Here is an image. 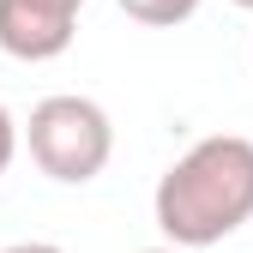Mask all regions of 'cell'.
Returning a JSON list of instances; mask_svg holds the SVG:
<instances>
[{"instance_id": "1", "label": "cell", "mask_w": 253, "mask_h": 253, "mask_svg": "<svg viewBox=\"0 0 253 253\" xmlns=\"http://www.w3.org/2000/svg\"><path fill=\"white\" fill-rule=\"evenodd\" d=\"M157 229L175 247H217L253 217V139L211 133L187 145L157 181Z\"/></svg>"}, {"instance_id": "2", "label": "cell", "mask_w": 253, "mask_h": 253, "mask_svg": "<svg viewBox=\"0 0 253 253\" xmlns=\"http://www.w3.org/2000/svg\"><path fill=\"white\" fill-rule=\"evenodd\" d=\"M24 145H30V163L48 181L84 187L115 157V121L90 97H42L30 109V121H24Z\"/></svg>"}, {"instance_id": "5", "label": "cell", "mask_w": 253, "mask_h": 253, "mask_svg": "<svg viewBox=\"0 0 253 253\" xmlns=\"http://www.w3.org/2000/svg\"><path fill=\"white\" fill-rule=\"evenodd\" d=\"M12 157H18V121H12L6 103H0V175L12 169Z\"/></svg>"}, {"instance_id": "6", "label": "cell", "mask_w": 253, "mask_h": 253, "mask_svg": "<svg viewBox=\"0 0 253 253\" xmlns=\"http://www.w3.org/2000/svg\"><path fill=\"white\" fill-rule=\"evenodd\" d=\"M0 253H67V247H54V241H12V247H0Z\"/></svg>"}, {"instance_id": "7", "label": "cell", "mask_w": 253, "mask_h": 253, "mask_svg": "<svg viewBox=\"0 0 253 253\" xmlns=\"http://www.w3.org/2000/svg\"><path fill=\"white\" fill-rule=\"evenodd\" d=\"M145 253H187V247H175V241H169V247H145Z\"/></svg>"}, {"instance_id": "3", "label": "cell", "mask_w": 253, "mask_h": 253, "mask_svg": "<svg viewBox=\"0 0 253 253\" xmlns=\"http://www.w3.org/2000/svg\"><path fill=\"white\" fill-rule=\"evenodd\" d=\"M84 0H0V48L12 60H54L73 48Z\"/></svg>"}, {"instance_id": "4", "label": "cell", "mask_w": 253, "mask_h": 253, "mask_svg": "<svg viewBox=\"0 0 253 253\" xmlns=\"http://www.w3.org/2000/svg\"><path fill=\"white\" fill-rule=\"evenodd\" d=\"M115 6L126 18L151 24V30H175V24H187V18L199 12V0H115Z\"/></svg>"}, {"instance_id": "8", "label": "cell", "mask_w": 253, "mask_h": 253, "mask_svg": "<svg viewBox=\"0 0 253 253\" xmlns=\"http://www.w3.org/2000/svg\"><path fill=\"white\" fill-rule=\"evenodd\" d=\"M235 6H247V12H253V0H235Z\"/></svg>"}]
</instances>
